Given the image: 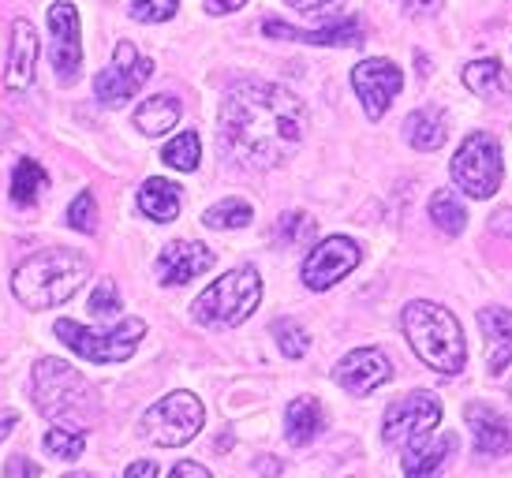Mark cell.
Here are the masks:
<instances>
[{
  "label": "cell",
  "mask_w": 512,
  "mask_h": 478,
  "mask_svg": "<svg viewBox=\"0 0 512 478\" xmlns=\"http://www.w3.org/2000/svg\"><path fill=\"white\" fill-rule=\"evenodd\" d=\"M307 131L303 101L277 83L243 79L221 101V142L240 165L255 172L277 169L296 154Z\"/></svg>",
  "instance_id": "1"
},
{
  "label": "cell",
  "mask_w": 512,
  "mask_h": 478,
  "mask_svg": "<svg viewBox=\"0 0 512 478\" xmlns=\"http://www.w3.org/2000/svg\"><path fill=\"white\" fill-rule=\"evenodd\" d=\"M90 277V262L79 251L68 247H49V251L30 254L23 266L12 273L15 299L30 310L60 307L79 292Z\"/></svg>",
  "instance_id": "2"
},
{
  "label": "cell",
  "mask_w": 512,
  "mask_h": 478,
  "mask_svg": "<svg viewBox=\"0 0 512 478\" xmlns=\"http://www.w3.org/2000/svg\"><path fill=\"white\" fill-rule=\"evenodd\" d=\"M34 404L49 422L60 430H79L83 434L90 422L98 419V393L94 385L60 359H38L34 363Z\"/></svg>",
  "instance_id": "3"
},
{
  "label": "cell",
  "mask_w": 512,
  "mask_h": 478,
  "mask_svg": "<svg viewBox=\"0 0 512 478\" xmlns=\"http://www.w3.org/2000/svg\"><path fill=\"white\" fill-rule=\"evenodd\" d=\"M404 337L415 348V355L438 370V374H460L464 363H468V340L460 333V322L453 314L430 299H412L404 314Z\"/></svg>",
  "instance_id": "4"
},
{
  "label": "cell",
  "mask_w": 512,
  "mask_h": 478,
  "mask_svg": "<svg viewBox=\"0 0 512 478\" xmlns=\"http://www.w3.org/2000/svg\"><path fill=\"white\" fill-rule=\"evenodd\" d=\"M258 299H262V277L258 269L240 266L228 269L225 277H217L191 307V318L206 329H236L243 325L251 314L258 310Z\"/></svg>",
  "instance_id": "5"
},
{
  "label": "cell",
  "mask_w": 512,
  "mask_h": 478,
  "mask_svg": "<svg viewBox=\"0 0 512 478\" xmlns=\"http://www.w3.org/2000/svg\"><path fill=\"white\" fill-rule=\"evenodd\" d=\"M57 329V340H64L79 359H90V363H124L131 359V352L139 348V340L146 337V325L139 318H128V322L113 325L109 333H98V329H86V325L64 318V322L53 325Z\"/></svg>",
  "instance_id": "6"
},
{
  "label": "cell",
  "mask_w": 512,
  "mask_h": 478,
  "mask_svg": "<svg viewBox=\"0 0 512 478\" xmlns=\"http://www.w3.org/2000/svg\"><path fill=\"white\" fill-rule=\"evenodd\" d=\"M202 422H206V411L199 396L176 389L143 415V437L157 449H180L199 434Z\"/></svg>",
  "instance_id": "7"
},
{
  "label": "cell",
  "mask_w": 512,
  "mask_h": 478,
  "mask_svg": "<svg viewBox=\"0 0 512 478\" xmlns=\"http://www.w3.org/2000/svg\"><path fill=\"white\" fill-rule=\"evenodd\" d=\"M449 176L453 183L471 198H490L498 195L501 180H505V169H501V146L494 135L486 131H475L464 139V146L453 154V165H449Z\"/></svg>",
  "instance_id": "8"
},
{
  "label": "cell",
  "mask_w": 512,
  "mask_h": 478,
  "mask_svg": "<svg viewBox=\"0 0 512 478\" xmlns=\"http://www.w3.org/2000/svg\"><path fill=\"white\" fill-rule=\"evenodd\" d=\"M150 75H154V60L139 57V49H135L131 42H120L116 45L113 64H109L105 71H98V79H94V94H98L101 105L116 109V105H124V101L135 98Z\"/></svg>",
  "instance_id": "9"
},
{
  "label": "cell",
  "mask_w": 512,
  "mask_h": 478,
  "mask_svg": "<svg viewBox=\"0 0 512 478\" xmlns=\"http://www.w3.org/2000/svg\"><path fill=\"white\" fill-rule=\"evenodd\" d=\"M359 258H363V251H359L356 239H348V236L322 239V243L307 254V262H303V284H307L311 292H326V288L344 281V277L359 266Z\"/></svg>",
  "instance_id": "10"
},
{
  "label": "cell",
  "mask_w": 512,
  "mask_h": 478,
  "mask_svg": "<svg viewBox=\"0 0 512 478\" xmlns=\"http://www.w3.org/2000/svg\"><path fill=\"white\" fill-rule=\"evenodd\" d=\"M441 422V400L434 393H408L385 411V445H408L412 437L430 434Z\"/></svg>",
  "instance_id": "11"
},
{
  "label": "cell",
  "mask_w": 512,
  "mask_h": 478,
  "mask_svg": "<svg viewBox=\"0 0 512 478\" xmlns=\"http://www.w3.org/2000/svg\"><path fill=\"white\" fill-rule=\"evenodd\" d=\"M352 86H356L359 101H363V109H367V120H382V116L389 113V105L397 101L400 86H404V75H400V68L393 60L374 57L352 68Z\"/></svg>",
  "instance_id": "12"
},
{
  "label": "cell",
  "mask_w": 512,
  "mask_h": 478,
  "mask_svg": "<svg viewBox=\"0 0 512 478\" xmlns=\"http://www.w3.org/2000/svg\"><path fill=\"white\" fill-rule=\"evenodd\" d=\"M49 30H53V71L64 86H72L83 68V34H79V12L68 0H57L49 8Z\"/></svg>",
  "instance_id": "13"
},
{
  "label": "cell",
  "mask_w": 512,
  "mask_h": 478,
  "mask_svg": "<svg viewBox=\"0 0 512 478\" xmlns=\"http://www.w3.org/2000/svg\"><path fill=\"white\" fill-rule=\"evenodd\" d=\"M214 266V251L199 243V239H172L165 251L157 254V281L165 288H180V284L195 281L199 273Z\"/></svg>",
  "instance_id": "14"
},
{
  "label": "cell",
  "mask_w": 512,
  "mask_h": 478,
  "mask_svg": "<svg viewBox=\"0 0 512 478\" xmlns=\"http://www.w3.org/2000/svg\"><path fill=\"white\" fill-rule=\"evenodd\" d=\"M333 378L341 389H348L352 396H370L382 381L393 378V363L385 359V352L378 348H356L352 355H344L337 370H333Z\"/></svg>",
  "instance_id": "15"
},
{
  "label": "cell",
  "mask_w": 512,
  "mask_h": 478,
  "mask_svg": "<svg viewBox=\"0 0 512 478\" xmlns=\"http://www.w3.org/2000/svg\"><path fill=\"white\" fill-rule=\"evenodd\" d=\"M38 75V30L30 27L27 19H15L12 38H8V71H4V83L12 94H23L34 86Z\"/></svg>",
  "instance_id": "16"
},
{
  "label": "cell",
  "mask_w": 512,
  "mask_h": 478,
  "mask_svg": "<svg viewBox=\"0 0 512 478\" xmlns=\"http://www.w3.org/2000/svg\"><path fill=\"white\" fill-rule=\"evenodd\" d=\"M262 30H266V38H285V42H311V45H359L363 42L359 19H341V23H329V27H318V30H299V27L281 23V19H266Z\"/></svg>",
  "instance_id": "17"
},
{
  "label": "cell",
  "mask_w": 512,
  "mask_h": 478,
  "mask_svg": "<svg viewBox=\"0 0 512 478\" xmlns=\"http://www.w3.org/2000/svg\"><path fill=\"white\" fill-rule=\"evenodd\" d=\"M453 449H456L453 434L434 437V441H430L427 434L412 437V441L404 445V456H400L404 475L408 478H441V467H445V460H449V452Z\"/></svg>",
  "instance_id": "18"
},
{
  "label": "cell",
  "mask_w": 512,
  "mask_h": 478,
  "mask_svg": "<svg viewBox=\"0 0 512 478\" xmlns=\"http://www.w3.org/2000/svg\"><path fill=\"white\" fill-rule=\"evenodd\" d=\"M479 325L486 337V359H490V374L501 378L512 366V310L505 307H486L479 310Z\"/></svg>",
  "instance_id": "19"
},
{
  "label": "cell",
  "mask_w": 512,
  "mask_h": 478,
  "mask_svg": "<svg viewBox=\"0 0 512 478\" xmlns=\"http://www.w3.org/2000/svg\"><path fill=\"white\" fill-rule=\"evenodd\" d=\"M464 415H468V430L475 437V452L479 456H501L512 445L509 422H505V415H498V411L490 408V404H468Z\"/></svg>",
  "instance_id": "20"
},
{
  "label": "cell",
  "mask_w": 512,
  "mask_h": 478,
  "mask_svg": "<svg viewBox=\"0 0 512 478\" xmlns=\"http://www.w3.org/2000/svg\"><path fill=\"white\" fill-rule=\"evenodd\" d=\"M180 206H184V187H180V183L154 176V180H146L143 187H139V210H143L150 221H157V225L176 221V217H180Z\"/></svg>",
  "instance_id": "21"
},
{
  "label": "cell",
  "mask_w": 512,
  "mask_h": 478,
  "mask_svg": "<svg viewBox=\"0 0 512 478\" xmlns=\"http://www.w3.org/2000/svg\"><path fill=\"white\" fill-rule=\"evenodd\" d=\"M322 426H326V411H322V404H318L314 396H296V400L288 404L285 434H288V441H292L296 449L311 445L314 437L322 434Z\"/></svg>",
  "instance_id": "22"
},
{
  "label": "cell",
  "mask_w": 512,
  "mask_h": 478,
  "mask_svg": "<svg viewBox=\"0 0 512 478\" xmlns=\"http://www.w3.org/2000/svg\"><path fill=\"white\" fill-rule=\"evenodd\" d=\"M464 86H468L471 94H479V98L486 101H498L509 94V71H505V64L494 57H486V60H475V64H468L464 68Z\"/></svg>",
  "instance_id": "23"
},
{
  "label": "cell",
  "mask_w": 512,
  "mask_h": 478,
  "mask_svg": "<svg viewBox=\"0 0 512 478\" xmlns=\"http://www.w3.org/2000/svg\"><path fill=\"white\" fill-rule=\"evenodd\" d=\"M404 135L415 150H438L441 142L449 139V124H445V113L441 109H415L404 124Z\"/></svg>",
  "instance_id": "24"
},
{
  "label": "cell",
  "mask_w": 512,
  "mask_h": 478,
  "mask_svg": "<svg viewBox=\"0 0 512 478\" xmlns=\"http://www.w3.org/2000/svg\"><path fill=\"white\" fill-rule=\"evenodd\" d=\"M176 120H180V101L169 98V94H157L146 105H139V113H135V127L143 135H165L176 127Z\"/></svg>",
  "instance_id": "25"
},
{
  "label": "cell",
  "mask_w": 512,
  "mask_h": 478,
  "mask_svg": "<svg viewBox=\"0 0 512 478\" xmlns=\"http://www.w3.org/2000/svg\"><path fill=\"white\" fill-rule=\"evenodd\" d=\"M45 191V169L38 165V161H30V157H23L19 165H15L12 172V183H8V195H12L15 206H34L38 202V195Z\"/></svg>",
  "instance_id": "26"
},
{
  "label": "cell",
  "mask_w": 512,
  "mask_h": 478,
  "mask_svg": "<svg viewBox=\"0 0 512 478\" xmlns=\"http://www.w3.org/2000/svg\"><path fill=\"white\" fill-rule=\"evenodd\" d=\"M430 221L445 232V236H460L464 225H468V210L456 202V195L449 191H434L430 195Z\"/></svg>",
  "instance_id": "27"
},
{
  "label": "cell",
  "mask_w": 512,
  "mask_h": 478,
  "mask_svg": "<svg viewBox=\"0 0 512 478\" xmlns=\"http://www.w3.org/2000/svg\"><path fill=\"white\" fill-rule=\"evenodd\" d=\"M251 221H255V210L243 198H225V202H217L214 210L202 213V225L206 228H247Z\"/></svg>",
  "instance_id": "28"
},
{
  "label": "cell",
  "mask_w": 512,
  "mask_h": 478,
  "mask_svg": "<svg viewBox=\"0 0 512 478\" xmlns=\"http://www.w3.org/2000/svg\"><path fill=\"white\" fill-rule=\"evenodd\" d=\"M199 157H202V150H199V135H195V131L176 135V139L161 150V161H165V165H172L176 172H195V169H199Z\"/></svg>",
  "instance_id": "29"
},
{
  "label": "cell",
  "mask_w": 512,
  "mask_h": 478,
  "mask_svg": "<svg viewBox=\"0 0 512 478\" xmlns=\"http://www.w3.org/2000/svg\"><path fill=\"white\" fill-rule=\"evenodd\" d=\"M273 337H277V344H281L285 359H303V355H307V348H311L307 329H303V325H296V322H288V318L273 322Z\"/></svg>",
  "instance_id": "30"
},
{
  "label": "cell",
  "mask_w": 512,
  "mask_h": 478,
  "mask_svg": "<svg viewBox=\"0 0 512 478\" xmlns=\"http://www.w3.org/2000/svg\"><path fill=\"white\" fill-rule=\"evenodd\" d=\"M45 449H49V456H57V460H79L86 449V437L79 434V430H49L45 434Z\"/></svg>",
  "instance_id": "31"
},
{
  "label": "cell",
  "mask_w": 512,
  "mask_h": 478,
  "mask_svg": "<svg viewBox=\"0 0 512 478\" xmlns=\"http://www.w3.org/2000/svg\"><path fill=\"white\" fill-rule=\"evenodd\" d=\"M180 12V0H131V15L139 23H165Z\"/></svg>",
  "instance_id": "32"
},
{
  "label": "cell",
  "mask_w": 512,
  "mask_h": 478,
  "mask_svg": "<svg viewBox=\"0 0 512 478\" xmlns=\"http://www.w3.org/2000/svg\"><path fill=\"white\" fill-rule=\"evenodd\" d=\"M68 225H72L75 232H94V228H98V210H94V195H90V191H83V195L72 202Z\"/></svg>",
  "instance_id": "33"
},
{
  "label": "cell",
  "mask_w": 512,
  "mask_h": 478,
  "mask_svg": "<svg viewBox=\"0 0 512 478\" xmlns=\"http://www.w3.org/2000/svg\"><path fill=\"white\" fill-rule=\"evenodd\" d=\"M277 236H281V243H303V239L314 236V221L299 210L285 213V221H281V228H277Z\"/></svg>",
  "instance_id": "34"
},
{
  "label": "cell",
  "mask_w": 512,
  "mask_h": 478,
  "mask_svg": "<svg viewBox=\"0 0 512 478\" xmlns=\"http://www.w3.org/2000/svg\"><path fill=\"white\" fill-rule=\"evenodd\" d=\"M120 310V292H116L113 281H101L94 288V296H90V314H98V318H109Z\"/></svg>",
  "instance_id": "35"
},
{
  "label": "cell",
  "mask_w": 512,
  "mask_h": 478,
  "mask_svg": "<svg viewBox=\"0 0 512 478\" xmlns=\"http://www.w3.org/2000/svg\"><path fill=\"white\" fill-rule=\"evenodd\" d=\"M4 475L8 478H38V467L30 464V460H23V456H15V460H8Z\"/></svg>",
  "instance_id": "36"
},
{
  "label": "cell",
  "mask_w": 512,
  "mask_h": 478,
  "mask_svg": "<svg viewBox=\"0 0 512 478\" xmlns=\"http://www.w3.org/2000/svg\"><path fill=\"white\" fill-rule=\"evenodd\" d=\"M169 478H214V475H210V471H206L202 464H191V460H184V464L172 467Z\"/></svg>",
  "instance_id": "37"
},
{
  "label": "cell",
  "mask_w": 512,
  "mask_h": 478,
  "mask_svg": "<svg viewBox=\"0 0 512 478\" xmlns=\"http://www.w3.org/2000/svg\"><path fill=\"white\" fill-rule=\"evenodd\" d=\"M296 12H326V8H337L341 0H288Z\"/></svg>",
  "instance_id": "38"
},
{
  "label": "cell",
  "mask_w": 512,
  "mask_h": 478,
  "mask_svg": "<svg viewBox=\"0 0 512 478\" xmlns=\"http://www.w3.org/2000/svg\"><path fill=\"white\" fill-rule=\"evenodd\" d=\"M202 4H206L210 15H228V12H236V8H243L247 0H202Z\"/></svg>",
  "instance_id": "39"
},
{
  "label": "cell",
  "mask_w": 512,
  "mask_h": 478,
  "mask_svg": "<svg viewBox=\"0 0 512 478\" xmlns=\"http://www.w3.org/2000/svg\"><path fill=\"white\" fill-rule=\"evenodd\" d=\"M124 478H157V464L154 460H139V464L128 467V475Z\"/></svg>",
  "instance_id": "40"
},
{
  "label": "cell",
  "mask_w": 512,
  "mask_h": 478,
  "mask_svg": "<svg viewBox=\"0 0 512 478\" xmlns=\"http://www.w3.org/2000/svg\"><path fill=\"white\" fill-rule=\"evenodd\" d=\"M404 4H408V12H415V15H430L441 8V0H404Z\"/></svg>",
  "instance_id": "41"
},
{
  "label": "cell",
  "mask_w": 512,
  "mask_h": 478,
  "mask_svg": "<svg viewBox=\"0 0 512 478\" xmlns=\"http://www.w3.org/2000/svg\"><path fill=\"white\" fill-rule=\"evenodd\" d=\"M68 478H94V475H68Z\"/></svg>",
  "instance_id": "42"
}]
</instances>
